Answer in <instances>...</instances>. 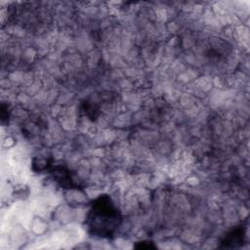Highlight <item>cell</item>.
I'll list each match as a JSON object with an SVG mask.
<instances>
[{
	"label": "cell",
	"mask_w": 250,
	"mask_h": 250,
	"mask_svg": "<svg viewBox=\"0 0 250 250\" xmlns=\"http://www.w3.org/2000/svg\"><path fill=\"white\" fill-rule=\"evenodd\" d=\"M135 248H137V249H155L156 245L150 240H144V241L137 242V244L135 245Z\"/></svg>",
	"instance_id": "cell-5"
},
{
	"label": "cell",
	"mask_w": 250,
	"mask_h": 250,
	"mask_svg": "<svg viewBox=\"0 0 250 250\" xmlns=\"http://www.w3.org/2000/svg\"><path fill=\"white\" fill-rule=\"evenodd\" d=\"M121 223L122 214L109 195L101 194L91 202L85 224L92 236L111 238Z\"/></svg>",
	"instance_id": "cell-1"
},
{
	"label": "cell",
	"mask_w": 250,
	"mask_h": 250,
	"mask_svg": "<svg viewBox=\"0 0 250 250\" xmlns=\"http://www.w3.org/2000/svg\"><path fill=\"white\" fill-rule=\"evenodd\" d=\"M53 180L63 188H81L79 182L74 178L72 173L62 165H53L49 170Z\"/></svg>",
	"instance_id": "cell-2"
},
{
	"label": "cell",
	"mask_w": 250,
	"mask_h": 250,
	"mask_svg": "<svg viewBox=\"0 0 250 250\" xmlns=\"http://www.w3.org/2000/svg\"><path fill=\"white\" fill-rule=\"evenodd\" d=\"M53 166L52 158L49 157H34L32 160V169L35 172H43V171H49L51 167Z\"/></svg>",
	"instance_id": "cell-4"
},
{
	"label": "cell",
	"mask_w": 250,
	"mask_h": 250,
	"mask_svg": "<svg viewBox=\"0 0 250 250\" xmlns=\"http://www.w3.org/2000/svg\"><path fill=\"white\" fill-rule=\"evenodd\" d=\"M246 229L243 225L234 227L221 240V248H237L245 242Z\"/></svg>",
	"instance_id": "cell-3"
}]
</instances>
